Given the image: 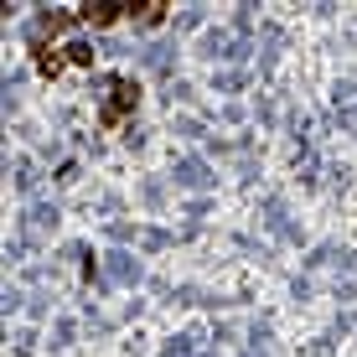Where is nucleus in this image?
<instances>
[{
  "mask_svg": "<svg viewBox=\"0 0 357 357\" xmlns=\"http://www.w3.org/2000/svg\"><path fill=\"white\" fill-rule=\"evenodd\" d=\"M135 109H140V83H135L130 73H114V78H109V98L98 104V130H119Z\"/></svg>",
  "mask_w": 357,
  "mask_h": 357,
  "instance_id": "obj_1",
  "label": "nucleus"
},
{
  "mask_svg": "<svg viewBox=\"0 0 357 357\" xmlns=\"http://www.w3.org/2000/svg\"><path fill=\"white\" fill-rule=\"evenodd\" d=\"M119 16H125V0H89V6H78V26H93V31L114 26Z\"/></svg>",
  "mask_w": 357,
  "mask_h": 357,
  "instance_id": "obj_2",
  "label": "nucleus"
},
{
  "mask_svg": "<svg viewBox=\"0 0 357 357\" xmlns=\"http://www.w3.org/2000/svg\"><path fill=\"white\" fill-rule=\"evenodd\" d=\"M166 10H171V0H125V16L135 26H161Z\"/></svg>",
  "mask_w": 357,
  "mask_h": 357,
  "instance_id": "obj_3",
  "label": "nucleus"
},
{
  "mask_svg": "<svg viewBox=\"0 0 357 357\" xmlns=\"http://www.w3.org/2000/svg\"><path fill=\"white\" fill-rule=\"evenodd\" d=\"M31 63H36L42 78H57V73L68 68V52L63 47H47V42H31Z\"/></svg>",
  "mask_w": 357,
  "mask_h": 357,
  "instance_id": "obj_4",
  "label": "nucleus"
},
{
  "mask_svg": "<svg viewBox=\"0 0 357 357\" xmlns=\"http://www.w3.org/2000/svg\"><path fill=\"white\" fill-rule=\"evenodd\" d=\"M63 52H68V68H93V47L89 42H68Z\"/></svg>",
  "mask_w": 357,
  "mask_h": 357,
  "instance_id": "obj_5",
  "label": "nucleus"
}]
</instances>
